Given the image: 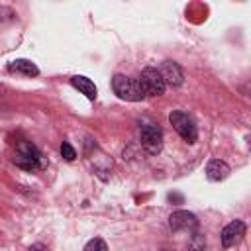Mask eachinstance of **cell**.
I'll list each match as a JSON object with an SVG mask.
<instances>
[{"label": "cell", "instance_id": "cell-1", "mask_svg": "<svg viewBox=\"0 0 251 251\" xmlns=\"http://www.w3.org/2000/svg\"><path fill=\"white\" fill-rule=\"evenodd\" d=\"M112 88L122 100H127V102H139L145 98V92H143L139 80L126 76V75H116L112 78Z\"/></svg>", "mask_w": 251, "mask_h": 251}, {"label": "cell", "instance_id": "cell-2", "mask_svg": "<svg viewBox=\"0 0 251 251\" xmlns=\"http://www.w3.org/2000/svg\"><path fill=\"white\" fill-rule=\"evenodd\" d=\"M169 122H171V126L178 131V135H180L184 141H188V143H194V141H196V137H198V129H196L194 120H192L186 112H180V110L171 112Z\"/></svg>", "mask_w": 251, "mask_h": 251}, {"label": "cell", "instance_id": "cell-3", "mask_svg": "<svg viewBox=\"0 0 251 251\" xmlns=\"http://www.w3.org/2000/svg\"><path fill=\"white\" fill-rule=\"evenodd\" d=\"M137 80H139V84H141L145 96H161V94L165 92V88H167V84H165L161 73H159L157 69H153V67L143 69V73H141V76H139Z\"/></svg>", "mask_w": 251, "mask_h": 251}, {"label": "cell", "instance_id": "cell-4", "mask_svg": "<svg viewBox=\"0 0 251 251\" xmlns=\"http://www.w3.org/2000/svg\"><path fill=\"white\" fill-rule=\"evenodd\" d=\"M141 145L149 155H157L163 149V129L157 124L141 126Z\"/></svg>", "mask_w": 251, "mask_h": 251}, {"label": "cell", "instance_id": "cell-5", "mask_svg": "<svg viewBox=\"0 0 251 251\" xmlns=\"http://www.w3.org/2000/svg\"><path fill=\"white\" fill-rule=\"evenodd\" d=\"M169 226L173 231H194L198 227V218L192 212L176 210L169 218Z\"/></svg>", "mask_w": 251, "mask_h": 251}, {"label": "cell", "instance_id": "cell-6", "mask_svg": "<svg viewBox=\"0 0 251 251\" xmlns=\"http://www.w3.org/2000/svg\"><path fill=\"white\" fill-rule=\"evenodd\" d=\"M245 224L241 222V220H233V222H229L224 229H222V243H224V247H233V245H237L241 239H243V235H245Z\"/></svg>", "mask_w": 251, "mask_h": 251}, {"label": "cell", "instance_id": "cell-7", "mask_svg": "<svg viewBox=\"0 0 251 251\" xmlns=\"http://www.w3.org/2000/svg\"><path fill=\"white\" fill-rule=\"evenodd\" d=\"M165 84H171V86H180L182 84V71L180 67L175 63V61H165L163 63V71H159Z\"/></svg>", "mask_w": 251, "mask_h": 251}, {"label": "cell", "instance_id": "cell-8", "mask_svg": "<svg viewBox=\"0 0 251 251\" xmlns=\"http://www.w3.org/2000/svg\"><path fill=\"white\" fill-rule=\"evenodd\" d=\"M227 175H229V165H227V163H224V161H220V159L208 161V165H206V176H208L210 180L218 182V180H224Z\"/></svg>", "mask_w": 251, "mask_h": 251}, {"label": "cell", "instance_id": "cell-9", "mask_svg": "<svg viewBox=\"0 0 251 251\" xmlns=\"http://www.w3.org/2000/svg\"><path fill=\"white\" fill-rule=\"evenodd\" d=\"M8 71L16 73V75H24V76H37L39 75V69L27 59H16L14 63L8 65Z\"/></svg>", "mask_w": 251, "mask_h": 251}, {"label": "cell", "instance_id": "cell-10", "mask_svg": "<svg viewBox=\"0 0 251 251\" xmlns=\"http://www.w3.org/2000/svg\"><path fill=\"white\" fill-rule=\"evenodd\" d=\"M71 84H73L75 88H78V90H80L88 100H94V98H96V94H98L96 84H94L90 78H86V76L76 75V76H73V78H71Z\"/></svg>", "mask_w": 251, "mask_h": 251}, {"label": "cell", "instance_id": "cell-11", "mask_svg": "<svg viewBox=\"0 0 251 251\" xmlns=\"http://www.w3.org/2000/svg\"><path fill=\"white\" fill-rule=\"evenodd\" d=\"M16 153H18V155H24V157H29V159H33V161H39V163H41V153H39V149H37L31 141H22V143H18Z\"/></svg>", "mask_w": 251, "mask_h": 251}, {"label": "cell", "instance_id": "cell-12", "mask_svg": "<svg viewBox=\"0 0 251 251\" xmlns=\"http://www.w3.org/2000/svg\"><path fill=\"white\" fill-rule=\"evenodd\" d=\"M14 165L20 167V169H24V171H35V169L41 167L39 161H33V159H29V157H24V155H18V153H16V157H14Z\"/></svg>", "mask_w": 251, "mask_h": 251}, {"label": "cell", "instance_id": "cell-13", "mask_svg": "<svg viewBox=\"0 0 251 251\" xmlns=\"http://www.w3.org/2000/svg\"><path fill=\"white\" fill-rule=\"evenodd\" d=\"M188 251H206V237L198 231H194L188 239Z\"/></svg>", "mask_w": 251, "mask_h": 251}, {"label": "cell", "instance_id": "cell-14", "mask_svg": "<svg viewBox=\"0 0 251 251\" xmlns=\"http://www.w3.org/2000/svg\"><path fill=\"white\" fill-rule=\"evenodd\" d=\"M84 251H108V245H106L104 239L94 237V239H90V241L84 245Z\"/></svg>", "mask_w": 251, "mask_h": 251}, {"label": "cell", "instance_id": "cell-15", "mask_svg": "<svg viewBox=\"0 0 251 251\" xmlns=\"http://www.w3.org/2000/svg\"><path fill=\"white\" fill-rule=\"evenodd\" d=\"M61 153H63V157H65L67 161H73V159L76 157L75 149H73V147H71V143H67V141H63V145H61Z\"/></svg>", "mask_w": 251, "mask_h": 251}, {"label": "cell", "instance_id": "cell-16", "mask_svg": "<svg viewBox=\"0 0 251 251\" xmlns=\"http://www.w3.org/2000/svg\"><path fill=\"white\" fill-rule=\"evenodd\" d=\"M29 251H49V249H47L43 243H33V245L29 247Z\"/></svg>", "mask_w": 251, "mask_h": 251}, {"label": "cell", "instance_id": "cell-17", "mask_svg": "<svg viewBox=\"0 0 251 251\" xmlns=\"http://www.w3.org/2000/svg\"><path fill=\"white\" fill-rule=\"evenodd\" d=\"M0 92H2V86H0Z\"/></svg>", "mask_w": 251, "mask_h": 251}]
</instances>
